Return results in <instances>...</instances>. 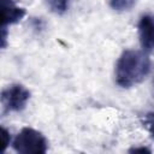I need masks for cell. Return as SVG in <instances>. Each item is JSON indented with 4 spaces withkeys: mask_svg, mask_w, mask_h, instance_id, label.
Here are the masks:
<instances>
[{
    "mask_svg": "<svg viewBox=\"0 0 154 154\" xmlns=\"http://www.w3.org/2000/svg\"><path fill=\"white\" fill-rule=\"evenodd\" d=\"M153 85H154V79H153Z\"/></svg>",
    "mask_w": 154,
    "mask_h": 154,
    "instance_id": "obj_11",
    "label": "cell"
},
{
    "mask_svg": "<svg viewBox=\"0 0 154 154\" xmlns=\"http://www.w3.org/2000/svg\"><path fill=\"white\" fill-rule=\"evenodd\" d=\"M69 2L70 0H46V4L49 10L57 14L65 13L69 8Z\"/></svg>",
    "mask_w": 154,
    "mask_h": 154,
    "instance_id": "obj_6",
    "label": "cell"
},
{
    "mask_svg": "<svg viewBox=\"0 0 154 154\" xmlns=\"http://www.w3.org/2000/svg\"><path fill=\"white\" fill-rule=\"evenodd\" d=\"M10 140H11V136H10V131L1 126V144H2V152L6 150L7 146L10 144Z\"/></svg>",
    "mask_w": 154,
    "mask_h": 154,
    "instance_id": "obj_9",
    "label": "cell"
},
{
    "mask_svg": "<svg viewBox=\"0 0 154 154\" xmlns=\"http://www.w3.org/2000/svg\"><path fill=\"white\" fill-rule=\"evenodd\" d=\"M138 37L143 51L154 49V14H143L138 22Z\"/></svg>",
    "mask_w": 154,
    "mask_h": 154,
    "instance_id": "obj_4",
    "label": "cell"
},
{
    "mask_svg": "<svg viewBox=\"0 0 154 154\" xmlns=\"http://www.w3.org/2000/svg\"><path fill=\"white\" fill-rule=\"evenodd\" d=\"M142 124L150 134V137L154 138V112H148L142 117Z\"/></svg>",
    "mask_w": 154,
    "mask_h": 154,
    "instance_id": "obj_8",
    "label": "cell"
},
{
    "mask_svg": "<svg viewBox=\"0 0 154 154\" xmlns=\"http://www.w3.org/2000/svg\"><path fill=\"white\" fill-rule=\"evenodd\" d=\"M130 153H150V150L146 147H136V148H131L129 150Z\"/></svg>",
    "mask_w": 154,
    "mask_h": 154,
    "instance_id": "obj_10",
    "label": "cell"
},
{
    "mask_svg": "<svg viewBox=\"0 0 154 154\" xmlns=\"http://www.w3.org/2000/svg\"><path fill=\"white\" fill-rule=\"evenodd\" d=\"M25 16V10L19 7L14 0H1V29L18 23Z\"/></svg>",
    "mask_w": 154,
    "mask_h": 154,
    "instance_id": "obj_5",
    "label": "cell"
},
{
    "mask_svg": "<svg viewBox=\"0 0 154 154\" xmlns=\"http://www.w3.org/2000/svg\"><path fill=\"white\" fill-rule=\"evenodd\" d=\"M47 146L46 137L32 128H23L12 143L13 149L20 154H45Z\"/></svg>",
    "mask_w": 154,
    "mask_h": 154,
    "instance_id": "obj_2",
    "label": "cell"
},
{
    "mask_svg": "<svg viewBox=\"0 0 154 154\" xmlns=\"http://www.w3.org/2000/svg\"><path fill=\"white\" fill-rule=\"evenodd\" d=\"M30 91L22 84H12L1 91V105L4 113L20 112L25 108Z\"/></svg>",
    "mask_w": 154,
    "mask_h": 154,
    "instance_id": "obj_3",
    "label": "cell"
},
{
    "mask_svg": "<svg viewBox=\"0 0 154 154\" xmlns=\"http://www.w3.org/2000/svg\"><path fill=\"white\" fill-rule=\"evenodd\" d=\"M150 71V60L142 51L126 49L116 64V82L122 88H130L146 78Z\"/></svg>",
    "mask_w": 154,
    "mask_h": 154,
    "instance_id": "obj_1",
    "label": "cell"
},
{
    "mask_svg": "<svg viewBox=\"0 0 154 154\" xmlns=\"http://www.w3.org/2000/svg\"><path fill=\"white\" fill-rule=\"evenodd\" d=\"M136 0H109V6L118 12L129 11L134 5Z\"/></svg>",
    "mask_w": 154,
    "mask_h": 154,
    "instance_id": "obj_7",
    "label": "cell"
}]
</instances>
